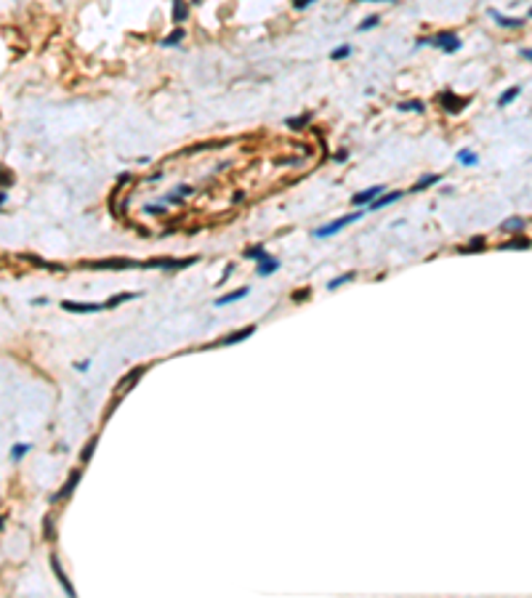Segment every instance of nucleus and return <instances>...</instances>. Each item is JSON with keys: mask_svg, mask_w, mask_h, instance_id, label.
<instances>
[{"mask_svg": "<svg viewBox=\"0 0 532 598\" xmlns=\"http://www.w3.org/2000/svg\"><path fill=\"white\" fill-rule=\"evenodd\" d=\"M192 3H202V0H192Z\"/></svg>", "mask_w": 532, "mask_h": 598, "instance_id": "obj_41", "label": "nucleus"}, {"mask_svg": "<svg viewBox=\"0 0 532 598\" xmlns=\"http://www.w3.org/2000/svg\"><path fill=\"white\" fill-rule=\"evenodd\" d=\"M354 277H357V274H354V271H346V274H341V277H336L333 282H327V290H338V287H344L346 282H354Z\"/></svg>", "mask_w": 532, "mask_h": 598, "instance_id": "obj_25", "label": "nucleus"}, {"mask_svg": "<svg viewBox=\"0 0 532 598\" xmlns=\"http://www.w3.org/2000/svg\"><path fill=\"white\" fill-rule=\"evenodd\" d=\"M309 120H312V115H309V112H304V115H298V117H290V120H285V125L290 128V130H301L304 125H309Z\"/></svg>", "mask_w": 532, "mask_h": 598, "instance_id": "obj_24", "label": "nucleus"}, {"mask_svg": "<svg viewBox=\"0 0 532 598\" xmlns=\"http://www.w3.org/2000/svg\"><path fill=\"white\" fill-rule=\"evenodd\" d=\"M144 372H147V367H136V370H130L128 375L123 378V386H120V396H117V402L123 399V393H128L130 389H133V383H136V380H139V378L144 375Z\"/></svg>", "mask_w": 532, "mask_h": 598, "instance_id": "obj_10", "label": "nucleus"}, {"mask_svg": "<svg viewBox=\"0 0 532 598\" xmlns=\"http://www.w3.org/2000/svg\"><path fill=\"white\" fill-rule=\"evenodd\" d=\"M309 5H314V0H293V8L295 11H306Z\"/></svg>", "mask_w": 532, "mask_h": 598, "instance_id": "obj_35", "label": "nucleus"}, {"mask_svg": "<svg viewBox=\"0 0 532 598\" xmlns=\"http://www.w3.org/2000/svg\"><path fill=\"white\" fill-rule=\"evenodd\" d=\"M530 19H532V8H530Z\"/></svg>", "mask_w": 532, "mask_h": 598, "instance_id": "obj_42", "label": "nucleus"}, {"mask_svg": "<svg viewBox=\"0 0 532 598\" xmlns=\"http://www.w3.org/2000/svg\"><path fill=\"white\" fill-rule=\"evenodd\" d=\"M144 213L147 215H165V205H147Z\"/></svg>", "mask_w": 532, "mask_h": 598, "instance_id": "obj_33", "label": "nucleus"}, {"mask_svg": "<svg viewBox=\"0 0 532 598\" xmlns=\"http://www.w3.org/2000/svg\"><path fill=\"white\" fill-rule=\"evenodd\" d=\"M96 444H98V436H91L88 444H85V449H83V455H80L83 463H88V460H91V455H94V449H96Z\"/></svg>", "mask_w": 532, "mask_h": 598, "instance_id": "obj_29", "label": "nucleus"}, {"mask_svg": "<svg viewBox=\"0 0 532 598\" xmlns=\"http://www.w3.org/2000/svg\"><path fill=\"white\" fill-rule=\"evenodd\" d=\"M418 45H434V48H442L444 54H455V51H461L463 43L455 32H437L431 37H420Z\"/></svg>", "mask_w": 532, "mask_h": 598, "instance_id": "obj_1", "label": "nucleus"}, {"mask_svg": "<svg viewBox=\"0 0 532 598\" xmlns=\"http://www.w3.org/2000/svg\"><path fill=\"white\" fill-rule=\"evenodd\" d=\"M346 160H349V152H338L336 154V162H346Z\"/></svg>", "mask_w": 532, "mask_h": 598, "instance_id": "obj_36", "label": "nucleus"}, {"mask_svg": "<svg viewBox=\"0 0 532 598\" xmlns=\"http://www.w3.org/2000/svg\"><path fill=\"white\" fill-rule=\"evenodd\" d=\"M242 255H245V258H250V261H258V264H261V261H264L266 258V247L264 245H253V247H245V253H242Z\"/></svg>", "mask_w": 532, "mask_h": 598, "instance_id": "obj_22", "label": "nucleus"}, {"mask_svg": "<svg viewBox=\"0 0 532 598\" xmlns=\"http://www.w3.org/2000/svg\"><path fill=\"white\" fill-rule=\"evenodd\" d=\"M386 192V186H370V189H365V192H359V194H354L351 197V205H370L373 200H378L380 194Z\"/></svg>", "mask_w": 532, "mask_h": 598, "instance_id": "obj_5", "label": "nucleus"}, {"mask_svg": "<svg viewBox=\"0 0 532 598\" xmlns=\"http://www.w3.org/2000/svg\"><path fill=\"white\" fill-rule=\"evenodd\" d=\"M402 194H405V192H389V194H380L378 200H373L370 205H367V213H376V210L386 208V205H391V202H397Z\"/></svg>", "mask_w": 532, "mask_h": 598, "instance_id": "obj_9", "label": "nucleus"}, {"mask_svg": "<svg viewBox=\"0 0 532 598\" xmlns=\"http://www.w3.org/2000/svg\"><path fill=\"white\" fill-rule=\"evenodd\" d=\"M346 56H351V45H349V43H346V45H338V48L330 54V59H333V61H344Z\"/></svg>", "mask_w": 532, "mask_h": 598, "instance_id": "obj_28", "label": "nucleus"}, {"mask_svg": "<svg viewBox=\"0 0 532 598\" xmlns=\"http://www.w3.org/2000/svg\"><path fill=\"white\" fill-rule=\"evenodd\" d=\"M11 183H14V173L0 165V186H11Z\"/></svg>", "mask_w": 532, "mask_h": 598, "instance_id": "obj_31", "label": "nucleus"}, {"mask_svg": "<svg viewBox=\"0 0 532 598\" xmlns=\"http://www.w3.org/2000/svg\"><path fill=\"white\" fill-rule=\"evenodd\" d=\"M51 567H54V574H56V580L62 582V588L67 590V596H75V588L69 585V580H67V574H64V569H62V564H59V558L56 556H51Z\"/></svg>", "mask_w": 532, "mask_h": 598, "instance_id": "obj_11", "label": "nucleus"}, {"mask_svg": "<svg viewBox=\"0 0 532 598\" xmlns=\"http://www.w3.org/2000/svg\"><path fill=\"white\" fill-rule=\"evenodd\" d=\"M0 529H3V518H0Z\"/></svg>", "mask_w": 532, "mask_h": 598, "instance_id": "obj_40", "label": "nucleus"}, {"mask_svg": "<svg viewBox=\"0 0 532 598\" xmlns=\"http://www.w3.org/2000/svg\"><path fill=\"white\" fill-rule=\"evenodd\" d=\"M487 14L495 19V24L498 27H505V30H519V27H524V19H516V16H505V14H501V11H495V8H490Z\"/></svg>", "mask_w": 532, "mask_h": 598, "instance_id": "obj_4", "label": "nucleus"}, {"mask_svg": "<svg viewBox=\"0 0 532 598\" xmlns=\"http://www.w3.org/2000/svg\"><path fill=\"white\" fill-rule=\"evenodd\" d=\"M397 109L399 112H426V104L420 101V98H412V101H402Z\"/></svg>", "mask_w": 532, "mask_h": 598, "instance_id": "obj_26", "label": "nucleus"}, {"mask_svg": "<svg viewBox=\"0 0 532 598\" xmlns=\"http://www.w3.org/2000/svg\"><path fill=\"white\" fill-rule=\"evenodd\" d=\"M187 19H189V3L187 0H173V22H176V27H181Z\"/></svg>", "mask_w": 532, "mask_h": 598, "instance_id": "obj_12", "label": "nucleus"}, {"mask_svg": "<svg viewBox=\"0 0 532 598\" xmlns=\"http://www.w3.org/2000/svg\"><path fill=\"white\" fill-rule=\"evenodd\" d=\"M27 452H30V444H16L14 449H11V457H14V460H22L24 455H27Z\"/></svg>", "mask_w": 532, "mask_h": 598, "instance_id": "obj_32", "label": "nucleus"}, {"mask_svg": "<svg viewBox=\"0 0 532 598\" xmlns=\"http://www.w3.org/2000/svg\"><path fill=\"white\" fill-rule=\"evenodd\" d=\"M5 200H8V194H5V192H0V205H3Z\"/></svg>", "mask_w": 532, "mask_h": 598, "instance_id": "obj_39", "label": "nucleus"}, {"mask_svg": "<svg viewBox=\"0 0 532 598\" xmlns=\"http://www.w3.org/2000/svg\"><path fill=\"white\" fill-rule=\"evenodd\" d=\"M88 266L94 269H133V266H141L136 261H120V258H109V261H91Z\"/></svg>", "mask_w": 532, "mask_h": 598, "instance_id": "obj_8", "label": "nucleus"}, {"mask_svg": "<svg viewBox=\"0 0 532 598\" xmlns=\"http://www.w3.org/2000/svg\"><path fill=\"white\" fill-rule=\"evenodd\" d=\"M524 226H527V223H524V218L514 215V218H508V221H503V223H501V232H522Z\"/></svg>", "mask_w": 532, "mask_h": 598, "instance_id": "obj_23", "label": "nucleus"}, {"mask_svg": "<svg viewBox=\"0 0 532 598\" xmlns=\"http://www.w3.org/2000/svg\"><path fill=\"white\" fill-rule=\"evenodd\" d=\"M522 93V85H511L505 93H501V98H498V107H508L511 101H516V96Z\"/></svg>", "mask_w": 532, "mask_h": 598, "instance_id": "obj_21", "label": "nucleus"}, {"mask_svg": "<svg viewBox=\"0 0 532 598\" xmlns=\"http://www.w3.org/2000/svg\"><path fill=\"white\" fill-rule=\"evenodd\" d=\"M80 476H83V471H80V468H77V471H72V473H69V478H67V481H64V487L59 489L54 497H51V503H56V500H64V497H67V495H72V489L77 487V481H80Z\"/></svg>", "mask_w": 532, "mask_h": 598, "instance_id": "obj_7", "label": "nucleus"}, {"mask_svg": "<svg viewBox=\"0 0 532 598\" xmlns=\"http://www.w3.org/2000/svg\"><path fill=\"white\" fill-rule=\"evenodd\" d=\"M458 162L466 168H474V165H479V154L471 152V149H461V152H458Z\"/></svg>", "mask_w": 532, "mask_h": 598, "instance_id": "obj_20", "label": "nucleus"}, {"mask_svg": "<svg viewBox=\"0 0 532 598\" xmlns=\"http://www.w3.org/2000/svg\"><path fill=\"white\" fill-rule=\"evenodd\" d=\"M277 269H280V261L272 258V255H266V258L258 264V269H255V274H258V277H272Z\"/></svg>", "mask_w": 532, "mask_h": 598, "instance_id": "obj_13", "label": "nucleus"}, {"mask_svg": "<svg viewBox=\"0 0 532 598\" xmlns=\"http://www.w3.org/2000/svg\"><path fill=\"white\" fill-rule=\"evenodd\" d=\"M312 295V287H304V290H295L293 293V300H306Z\"/></svg>", "mask_w": 532, "mask_h": 598, "instance_id": "obj_34", "label": "nucleus"}, {"mask_svg": "<svg viewBox=\"0 0 532 598\" xmlns=\"http://www.w3.org/2000/svg\"><path fill=\"white\" fill-rule=\"evenodd\" d=\"M255 332V327L250 325V327H242V330H237V332H232V335H226L221 343L224 346H234V343H240V340H245V338H250V335Z\"/></svg>", "mask_w": 532, "mask_h": 598, "instance_id": "obj_17", "label": "nucleus"}, {"mask_svg": "<svg viewBox=\"0 0 532 598\" xmlns=\"http://www.w3.org/2000/svg\"><path fill=\"white\" fill-rule=\"evenodd\" d=\"M64 311H75V314H96L101 308H107L104 303H75V300H64L62 303Z\"/></svg>", "mask_w": 532, "mask_h": 598, "instance_id": "obj_6", "label": "nucleus"}, {"mask_svg": "<svg viewBox=\"0 0 532 598\" xmlns=\"http://www.w3.org/2000/svg\"><path fill=\"white\" fill-rule=\"evenodd\" d=\"M484 247V237H474V239L469 242L466 247H458V253H463V255H469V253H476V250H482Z\"/></svg>", "mask_w": 532, "mask_h": 598, "instance_id": "obj_27", "label": "nucleus"}, {"mask_svg": "<svg viewBox=\"0 0 532 598\" xmlns=\"http://www.w3.org/2000/svg\"><path fill=\"white\" fill-rule=\"evenodd\" d=\"M522 56L527 59V61H532V48H524V51H522Z\"/></svg>", "mask_w": 532, "mask_h": 598, "instance_id": "obj_37", "label": "nucleus"}, {"mask_svg": "<svg viewBox=\"0 0 532 598\" xmlns=\"http://www.w3.org/2000/svg\"><path fill=\"white\" fill-rule=\"evenodd\" d=\"M469 101H471L469 96H458L455 90H442V93L437 96V104H439V107H444V112H450V115L463 112Z\"/></svg>", "mask_w": 532, "mask_h": 598, "instance_id": "obj_3", "label": "nucleus"}, {"mask_svg": "<svg viewBox=\"0 0 532 598\" xmlns=\"http://www.w3.org/2000/svg\"><path fill=\"white\" fill-rule=\"evenodd\" d=\"M439 181H442V176H439V173H429V176H423V179H420L418 183H412L410 192H412V194H418V192H423V189H429V186H437Z\"/></svg>", "mask_w": 532, "mask_h": 598, "instance_id": "obj_14", "label": "nucleus"}, {"mask_svg": "<svg viewBox=\"0 0 532 598\" xmlns=\"http://www.w3.org/2000/svg\"><path fill=\"white\" fill-rule=\"evenodd\" d=\"M184 37H187V30H184V27H176L168 37H162L160 45H162V48H176V45H181Z\"/></svg>", "mask_w": 532, "mask_h": 598, "instance_id": "obj_15", "label": "nucleus"}, {"mask_svg": "<svg viewBox=\"0 0 532 598\" xmlns=\"http://www.w3.org/2000/svg\"><path fill=\"white\" fill-rule=\"evenodd\" d=\"M378 24H380V16H378V14H373V16H367V19H365V22H362V24H359V27H357V30H359V32H367V30H373V27H378Z\"/></svg>", "mask_w": 532, "mask_h": 598, "instance_id": "obj_30", "label": "nucleus"}, {"mask_svg": "<svg viewBox=\"0 0 532 598\" xmlns=\"http://www.w3.org/2000/svg\"><path fill=\"white\" fill-rule=\"evenodd\" d=\"M250 293V287H240V290H234V293H226V295H221V298H216V306H229V303H234V300H240V298H245V295Z\"/></svg>", "mask_w": 532, "mask_h": 598, "instance_id": "obj_16", "label": "nucleus"}, {"mask_svg": "<svg viewBox=\"0 0 532 598\" xmlns=\"http://www.w3.org/2000/svg\"><path fill=\"white\" fill-rule=\"evenodd\" d=\"M141 293H117V295H112V298L107 300V308H115V306H120V303H128V300H133V298H139Z\"/></svg>", "mask_w": 532, "mask_h": 598, "instance_id": "obj_19", "label": "nucleus"}, {"mask_svg": "<svg viewBox=\"0 0 532 598\" xmlns=\"http://www.w3.org/2000/svg\"><path fill=\"white\" fill-rule=\"evenodd\" d=\"M367 213V210H359V213H349V215H344V218H336V221H330V223H325V226H319V229H314V237L317 239H325V237H333V234H338L344 226H349V223H354V221H359L362 215Z\"/></svg>", "mask_w": 532, "mask_h": 598, "instance_id": "obj_2", "label": "nucleus"}, {"mask_svg": "<svg viewBox=\"0 0 532 598\" xmlns=\"http://www.w3.org/2000/svg\"><path fill=\"white\" fill-rule=\"evenodd\" d=\"M532 245V242L527 239V237H522V234H519V237H514V239H508V242H503V250H527V247Z\"/></svg>", "mask_w": 532, "mask_h": 598, "instance_id": "obj_18", "label": "nucleus"}, {"mask_svg": "<svg viewBox=\"0 0 532 598\" xmlns=\"http://www.w3.org/2000/svg\"><path fill=\"white\" fill-rule=\"evenodd\" d=\"M357 3H394V0H357Z\"/></svg>", "mask_w": 532, "mask_h": 598, "instance_id": "obj_38", "label": "nucleus"}]
</instances>
